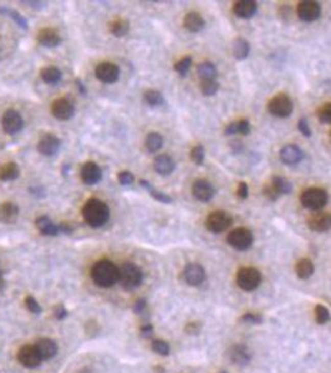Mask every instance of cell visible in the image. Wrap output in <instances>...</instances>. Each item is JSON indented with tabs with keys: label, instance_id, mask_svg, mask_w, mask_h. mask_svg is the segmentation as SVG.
<instances>
[{
	"label": "cell",
	"instance_id": "11a10c76",
	"mask_svg": "<svg viewBox=\"0 0 331 373\" xmlns=\"http://www.w3.org/2000/svg\"><path fill=\"white\" fill-rule=\"evenodd\" d=\"M145 309H146V302H145L144 300L137 301L136 305H135V311H136V312H138V314H141V312L144 311Z\"/></svg>",
	"mask_w": 331,
	"mask_h": 373
},
{
	"label": "cell",
	"instance_id": "94428289",
	"mask_svg": "<svg viewBox=\"0 0 331 373\" xmlns=\"http://www.w3.org/2000/svg\"><path fill=\"white\" fill-rule=\"evenodd\" d=\"M3 285H4V280H3V277H2V274H0V290H2V288H3Z\"/></svg>",
	"mask_w": 331,
	"mask_h": 373
},
{
	"label": "cell",
	"instance_id": "f907efd6",
	"mask_svg": "<svg viewBox=\"0 0 331 373\" xmlns=\"http://www.w3.org/2000/svg\"><path fill=\"white\" fill-rule=\"evenodd\" d=\"M237 194H238V197L241 198V199H245V198L248 197V194H249V189H248L247 183L244 182L239 183L238 189H237Z\"/></svg>",
	"mask_w": 331,
	"mask_h": 373
},
{
	"label": "cell",
	"instance_id": "680465c9",
	"mask_svg": "<svg viewBox=\"0 0 331 373\" xmlns=\"http://www.w3.org/2000/svg\"><path fill=\"white\" fill-rule=\"evenodd\" d=\"M25 4L30 5V7L33 8H36V9H41L42 7H45V3H40V2H24Z\"/></svg>",
	"mask_w": 331,
	"mask_h": 373
},
{
	"label": "cell",
	"instance_id": "7402d4cb",
	"mask_svg": "<svg viewBox=\"0 0 331 373\" xmlns=\"http://www.w3.org/2000/svg\"><path fill=\"white\" fill-rule=\"evenodd\" d=\"M19 206L11 202H5L0 205V222L14 224L19 218Z\"/></svg>",
	"mask_w": 331,
	"mask_h": 373
},
{
	"label": "cell",
	"instance_id": "7a4b0ae2",
	"mask_svg": "<svg viewBox=\"0 0 331 373\" xmlns=\"http://www.w3.org/2000/svg\"><path fill=\"white\" fill-rule=\"evenodd\" d=\"M91 277L96 285L111 288L119 281V268L110 260H100L92 266Z\"/></svg>",
	"mask_w": 331,
	"mask_h": 373
},
{
	"label": "cell",
	"instance_id": "91938a15",
	"mask_svg": "<svg viewBox=\"0 0 331 373\" xmlns=\"http://www.w3.org/2000/svg\"><path fill=\"white\" fill-rule=\"evenodd\" d=\"M76 84H78V88H80V90H81L82 94L86 92V91H85V88H84V86H82V84H81V81H79V80H76Z\"/></svg>",
	"mask_w": 331,
	"mask_h": 373
},
{
	"label": "cell",
	"instance_id": "3957f363",
	"mask_svg": "<svg viewBox=\"0 0 331 373\" xmlns=\"http://www.w3.org/2000/svg\"><path fill=\"white\" fill-rule=\"evenodd\" d=\"M119 281L126 290H133L142 284L144 274L136 264L124 263L119 269Z\"/></svg>",
	"mask_w": 331,
	"mask_h": 373
},
{
	"label": "cell",
	"instance_id": "603a6c76",
	"mask_svg": "<svg viewBox=\"0 0 331 373\" xmlns=\"http://www.w3.org/2000/svg\"><path fill=\"white\" fill-rule=\"evenodd\" d=\"M153 168L161 176H168V174H171L175 171V160L171 158L170 156H167V154H161V156L156 157L155 160H153Z\"/></svg>",
	"mask_w": 331,
	"mask_h": 373
},
{
	"label": "cell",
	"instance_id": "d6986e66",
	"mask_svg": "<svg viewBox=\"0 0 331 373\" xmlns=\"http://www.w3.org/2000/svg\"><path fill=\"white\" fill-rule=\"evenodd\" d=\"M102 178L101 168L95 162H86L81 168V179L85 184L93 185Z\"/></svg>",
	"mask_w": 331,
	"mask_h": 373
},
{
	"label": "cell",
	"instance_id": "52a82bcc",
	"mask_svg": "<svg viewBox=\"0 0 331 373\" xmlns=\"http://www.w3.org/2000/svg\"><path fill=\"white\" fill-rule=\"evenodd\" d=\"M262 281L261 272L256 270L255 268H242L237 275V283L238 286L244 291H253L259 286Z\"/></svg>",
	"mask_w": 331,
	"mask_h": 373
},
{
	"label": "cell",
	"instance_id": "f35d334b",
	"mask_svg": "<svg viewBox=\"0 0 331 373\" xmlns=\"http://www.w3.org/2000/svg\"><path fill=\"white\" fill-rule=\"evenodd\" d=\"M219 90V84L216 80H203L201 82V91L204 96H215Z\"/></svg>",
	"mask_w": 331,
	"mask_h": 373
},
{
	"label": "cell",
	"instance_id": "e7e4bbea",
	"mask_svg": "<svg viewBox=\"0 0 331 373\" xmlns=\"http://www.w3.org/2000/svg\"><path fill=\"white\" fill-rule=\"evenodd\" d=\"M330 137H331V134H330Z\"/></svg>",
	"mask_w": 331,
	"mask_h": 373
},
{
	"label": "cell",
	"instance_id": "30bf717a",
	"mask_svg": "<svg viewBox=\"0 0 331 373\" xmlns=\"http://www.w3.org/2000/svg\"><path fill=\"white\" fill-rule=\"evenodd\" d=\"M310 230L316 233H325L331 230V213L329 212H316L309 215L306 220Z\"/></svg>",
	"mask_w": 331,
	"mask_h": 373
},
{
	"label": "cell",
	"instance_id": "9a60e30c",
	"mask_svg": "<svg viewBox=\"0 0 331 373\" xmlns=\"http://www.w3.org/2000/svg\"><path fill=\"white\" fill-rule=\"evenodd\" d=\"M192 194L199 202H209L213 199L216 194L215 186L210 184L208 180L205 179H198L193 183L192 185Z\"/></svg>",
	"mask_w": 331,
	"mask_h": 373
},
{
	"label": "cell",
	"instance_id": "ac0fdd59",
	"mask_svg": "<svg viewBox=\"0 0 331 373\" xmlns=\"http://www.w3.org/2000/svg\"><path fill=\"white\" fill-rule=\"evenodd\" d=\"M61 146V141L54 134H46L42 137L38 143V151L40 154L45 157H51L56 154V152L60 149Z\"/></svg>",
	"mask_w": 331,
	"mask_h": 373
},
{
	"label": "cell",
	"instance_id": "7dc6e473",
	"mask_svg": "<svg viewBox=\"0 0 331 373\" xmlns=\"http://www.w3.org/2000/svg\"><path fill=\"white\" fill-rule=\"evenodd\" d=\"M25 304H27V308L29 309V311L33 312V314H40L41 312L39 302L33 296H28L25 298Z\"/></svg>",
	"mask_w": 331,
	"mask_h": 373
},
{
	"label": "cell",
	"instance_id": "e0dca14e",
	"mask_svg": "<svg viewBox=\"0 0 331 373\" xmlns=\"http://www.w3.org/2000/svg\"><path fill=\"white\" fill-rule=\"evenodd\" d=\"M280 159L288 166H294L304 159V152L296 145H287L280 149Z\"/></svg>",
	"mask_w": 331,
	"mask_h": 373
},
{
	"label": "cell",
	"instance_id": "ffe728a7",
	"mask_svg": "<svg viewBox=\"0 0 331 373\" xmlns=\"http://www.w3.org/2000/svg\"><path fill=\"white\" fill-rule=\"evenodd\" d=\"M36 39H38L39 44L45 48H55L61 42V36L53 28H44L39 30Z\"/></svg>",
	"mask_w": 331,
	"mask_h": 373
},
{
	"label": "cell",
	"instance_id": "ee69618b",
	"mask_svg": "<svg viewBox=\"0 0 331 373\" xmlns=\"http://www.w3.org/2000/svg\"><path fill=\"white\" fill-rule=\"evenodd\" d=\"M152 349L156 352V354L163 355V356H167L168 354H170V346H168L164 341H161V340L153 341Z\"/></svg>",
	"mask_w": 331,
	"mask_h": 373
},
{
	"label": "cell",
	"instance_id": "cb8c5ba5",
	"mask_svg": "<svg viewBox=\"0 0 331 373\" xmlns=\"http://www.w3.org/2000/svg\"><path fill=\"white\" fill-rule=\"evenodd\" d=\"M36 349H38L40 357L41 360H49V358H53L54 356L58 352V346L50 338H41L36 342Z\"/></svg>",
	"mask_w": 331,
	"mask_h": 373
},
{
	"label": "cell",
	"instance_id": "484cf974",
	"mask_svg": "<svg viewBox=\"0 0 331 373\" xmlns=\"http://www.w3.org/2000/svg\"><path fill=\"white\" fill-rule=\"evenodd\" d=\"M184 28L191 33H199L204 28L205 21L198 13H188L183 20Z\"/></svg>",
	"mask_w": 331,
	"mask_h": 373
},
{
	"label": "cell",
	"instance_id": "f546056e",
	"mask_svg": "<svg viewBox=\"0 0 331 373\" xmlns=\"http://www.w3.org/2000/svg\"><path fill=\"white\" fill-rule=\"evenodd\" d=\"M164 139L158 132H151V133L147 134L146 139H145V146H146V149L151 153H156L159 149L163 147Z\"/></svg>",
	"mask_w": 331,
	"mask_h": 373
},
{
	"label": "cell",
	"instance_id": "5b68a950",
	"mask_svg": "<svg viewBox=\"0 0 331 373\" xmlns=\"http://www.w3.org/2000/svg\"><path fill=\"white\" fill-rule=\"evenodd\" d=\"M293 110L294 105L292 99L285 94H278L268 103V111L273 116L280 117V119H285V117L290 116Z\"/></svg>",
	"mask_w": 331,
	"mask_h": 373
},
{
	"label": "cell",
	"instance_id": "44dd1931",
	"mask_svg": "<svg viewBox=\"0 0 331 373\" xmlns=\"http://www.w3.org/2000/svg\"><path fill=\"white\" fill-rule=\"evenodd\" d=\"M233 11L238 18L250 19L258 11V4L253 0H241L234 4Z\"/></svg>",
	"mask_w": 331,
	"mask_h": 373
},
{
	"label": "cell",
	"instance_id": "b9f144b4",
	"mask_svg": "<svg viewBox=\"0 0 331 373\" xmlns=\"http://www.w3.org/2000/svg\"><path fill=\"white\" fill-rule=\"evenodd\" d=\"M191 65H192V57L185 56L182 60H179V61L175 65V70L181 75V76H185L188 71H190Z\"/></svg>",
	"mask_w": 331,
	"mask_h": 373
},
{
	"label": "cell",
	"instance_id": "5bb4252c",
	"mask_svg": "<svg viewBox=\"0 0 331 373\" xmlns=\"http://www.w3.org/2000/svg\"><path fill=\"white\" fill-rule=\"evenodd\" d=\"M19 362L27 368H35L41 363V357H40L38 349L35 346L25 345L19 349L18 352Z\"/></svg>",
	"mask_w": 331,
	"mask_h": 373
},
{
	"label": "cell",
	"instance_id": "1f68e13d",
	"mask_svg": "<svg viewBox=\"0 0 331 373\" xmlns=\"http://www.w3.org/2000/svg\"><path fill=\"white\" fill-rule=\"evenodd\" d=\"M139 184H141L145 189H146L148 193L151 194V197L155 198V199L158 200V202L164 203V204H170V203H172V198L168 196V194L163 193V192L157 191V189L153 188L152 184H151L150 182H147V180L141 179V180H139Z\"/></svg>",
	"mask_w": 331,
	"mask_h": 373
},
{
	"label": "cell",
	"instance_id": "7c38bea8",
	"mask_svg": "<svg viewBox=\"0 0 331 373\" xmlns=\"http://www.w3.org/2000/svg\"><path fill=\"white\" fill-rule=\"evenodd\" d=\"M95 75L104 84H115L120 77V68L112 62H101L96 66Z\"/></svg>",
	"mask_w": 331,
	"mask_h": 373
},
{
	"label": "cell",
	"instance_id": "f1b7e54d",
	"mask_svg": "<svg viewBox=\"0 0 331 373\" xmlns=\"http://www.w3.org/2000/svg\"><path fill=\"white\" fill-rule=\"evenodd\" d=\"M250 53V45L247 40L235 39L232 42V54L237 60H245Z\"/></svg>",
	"mask_w": 331,
	"mask_h": 373
},
{
	"label": "cell",
	"instance_id": "e575fe53",
	"mask_svg": "<svg viewBox=\"0 0 331 373\" xmlns=\"http://www.w3.org/2000/svg\"><path fill=\"white\" fill-rule=\"evenodd\" d=\"M130 30V22L125 19H115L110 22V31L117 37L125 36Z\"/></svg>",
	"mask_w": 331,
	"mask_h": 373
},
{
	"label": "cell",
	"instance_id": "d6a6232c",
	"mask_svg": "<svg viewBox=\"0 0 331 373\" xmlns=\"http://www.w3.org/2000/svg\"><path fill=\"white\" fill-rule=\"evenodd\" d=\"M295 271H296V275H298L300 279H304V280L309 279L314 272V264L312 263V260H309L305 258V259L299 260L298 263H296Z\"/></svg>",
	"mask_w": 331,
	"mask_h": 373
},
{
	"label": "cell",
	"instance_id": "7bdbcfd3",
	"mask_svg": "<svg viewBox=\"0 0 331 373\" xmlns=\"http://www.w3.org/2000/svg\"><path fill=\"white\" fill-rule=\"evenodd\" d=\"M318 117L322 123H330L331 125V103H325L322 107L319 108Z\"/></svg>",
	"mask_w": 331,
	"mask_h": 373
},
{
	"label": "cell",
	"instance_id": "6f0895ef",
	"mask_svg": "<svg viewBox=\"0 0 331 373\" xmlns=\"http://www.w3.org/2000/svg\"><path fill=\"white\" fill-rule=\"evenodd\" d=\"M141 331H142V334H144L145 337H148V336L152 335L153 329H152V326L150 325V323H147V325H145L144 327H142Z\"/></svg>",
	"mask_w": 331,
	"mask_h": 373
},
{
	"label": "cell",
	"instance_id": "8fae6325",
	"mask_svg": "<svg viewBox=\"0 0 331 373\" xmlns=\"http://www.w3.org/2000/svg\"><path fill=\"white\" fill-rule=\"evenodd\" d=\"M298 15L305 22L315 21L321 15V5L314 0H305L299 3Z\"/></svg>",
	"mask_w": 331,
	"mask_h": 373
},
{
	"label": "cell",
	"instance_id": "2e32d148",
	"mask_svg": "<svg viewBox=\"0 0 331 373\" xmlns=\"http://www.w3.org/2000/svg\"><path fill=\"white\" fill-rule=\"evenodd\" d=\"M185 283L191 286H198L205 279V271L203 266L199 264H188L183 271Z\"/></svg>",
	"mask_w": 331,
	"mask_h": 373
},
{
	"label": "cell",
	"instance_id": "f5cc1de1",
	"mask_svg": "<svg viewBox=\"0 0 331 373\" xmlns=\"http://www.w3.org/2000/svg\"><path fill=\"white\" fill-rule=\"evenodd\" d=\"M225 136H233V134L238 133V123L237 122H232L227 126L224 131Z\"/></svg>",
	"mask_w": 331,
	"mask_h": 373
},
{
	"label": "cell",
	"instance_id": "d4e9b609",
	"mask_svg": "<svg viewBox=\"0 0 331 373\" xmlns=\"http://www.w3.org/2000/svg\"><path fill=\"white\" fill-rule=\"evenodd\" d=\"M229 357L235 364H239V366H245V364L249 363L252 356H250V352L248 351V348L245 346L235 345L230 348Z\"/></svg>",
	"mask_w": 331,
	"mask_h": 373
},
{
	"label": "cell",
	"instance_id": "836d02e7",
	"mask_svg": "<svg viewBox=\"0 0 331 373\" xmlns=\"http://www.w3.org/2000/svg\"><path fill=\"white\" fill-rule=\"evenodd\" d=\"M197 73L203 80H216V77L218 76V70H217L216 66L208 61L199 64L197 67Z\"/></svg>",
	"mask_w": 331,
	"mask_h": 373
},
{
	"label": "cell",
	"instance_id": "bcb514c9",
	"mask_svg": "<svg viewBox=\"0 0 331 373\" xmlns=\"http://www.w3.org/2000/svg\"><path fill=\"white\" fill-rule=\"evenodd\" d=\"M117 178H119V182L121 183L122 185H130L135 182V177H133V174L131 173V172H127V171L120 172Z\"/></svg>",
	"mask_w": 331,
	"mask_h": 373
},
{
	"label": "cell",
	"instance_id": "6da1fadb",
	"mask_svg": "<svg viewBox=\"0 0 331 373\" xmlns=\"http://www.w3.org/2000/svg\"><path fill=\"white\" fill-rule=\"evenodd\" d=\"M82 217L90 226L100 228L110 219V209H108L106 203L102 202V200L91 198L85 203L84 208H82Z\"/></svg>",
	"mask_w": 331,
	"mask_h": 373
},
{
	"label": "cell",
	"instance_id": "db71d44e",
	"mask_svg": "<svg viewBox=\"0 0 331 373\" xmlns=\"http://www.w3.org/2000/svg\"><path fill=\"white\" fill-rule=\"evenodd\" d=\"M66 315H67V311H66V309L64 308V306L60 305V306H58V308H56V310H55L56 318L61 320V318H64L65 316H66Z\"/></svg>",
	"mask_w": 331,
	"mask_h": 373
},
{
	"label": "cell",
	"instance_id": "277c9868",
	"mask_svg": "<svg viewBox=\"0 0 331 373\" xmlns=\"http://www.w3.org/2000/svg\"><path fill=\"white\" fill-rule=\"evenodd\" d=\"M300 200L304 208L313 212H318L327 204L329 194L321 188H309L301 194Z\"/></svg>",
	"mask_w": 331,
	"mask_h": 373
},
{
	"label": "cell",
	"instance_id": "816d5d0a",
	"mask_svg": "<svg viewBox=\"0 0 331 373\" xmlns=\"http://www.w3.org/2000/svg\"><path fill=\"white\" fill-rule=\"evenodd\" d=\"M242 320L245 321V322H248V323H259L262 321V317L259 316V315H255V314H247L242 317Z\"/></svg>",
	"mask_w": 331,
	"mask_h": 373
},
{
	"label": "cell",
	"instance_id": "74e56055",
	"mask_svg": "<svg viewBox=\"0 0 331 373\" xmlns=\"http://www.w3.org/2000/svg\"><path fill=\"white\" fill-rule=\"evenodd\" d=\"M0 14H3V15L9 16V18L13 19L14 21H15L16 24L19 25L20 28L28 29V21H27V19H25L22 15H20V14L16 10L10 9V8H7V7H2V8H0Z\"/></svg>",
	"mask_w": 331,
	"mask_h": 373
},
{
	"label": "cell",
	"instance_id": "f6af8a7d",
	"mask_svg": "<svg viewBox=\"0 0 331 373\" xmlns=\"http://www.w3.org/2000/svg\"><path fill=\"white\" fill-rule=\"evenodd\" d=\"M263 194H264L265 197L268 198V199L270 200V202H275V200L278 199L279 197H280V196H279L278 192H276V189L274 188V185L272 184V182L268 183V184L264 185Z\"/></svg>",
	"mask_w": 331,
	"mask_h": 373
},
{
	"label": "cell",
	"instance_id": "8d00e7d4",
	"mask_svg": "<svg viewBox=\"0 0 331 373\" xmlns=\"http://www.w3.org/2000/svg\"><path fill=\"white\" fill-rule=\"evenodd\" d=\"M144 99L147 105L152 106V107H157V106L164 105V97L159 91L156 90H148L145 92Z\"/></svg>",
	"mask_w": 331,
	"mask_h": 373
},
{
	"label": "cell",
	"instance_id": "60d3db41",
	"mask_svg": "<svg viewBox=\"0 0 331 373\" xmlns=\"http://www.w3.org/2000/svg\"><path fill=\"white\" fill-rule=\"evenodd\" d=\"M315 318H316V321H318V323L324 325V323L329 322L330 321V318H331L330 311L325 308V306L318 305L315 308Z\"/></svg>",
	"mask_w": 331,
	"mask_h": 373
},
{
	"label": "cell",
	"instance_id": "4316f807",
	"mask_svg": "<svg viewBox=\"0 0 331 373\" xmlns=\"http://www.w3.org/2000/svg\"><path fill=\"white\" fill-rule=\"evenodd\" d=\"M35 224L36 228H38L44 235H51V237H53V235L60 233L59 225H56V224L54 223L49 217H46V215H41V217H39L38 219H36Z\"/></svg>",
	"mask_w": 331,
	"mask_h": 373
},
{
	"label": "cell",
	"instance_id": "6125c7cd",
	"mask_svg": "<svg viewBox=\"0 0 331 373\" xmlns=\"http://www.w3.org/2000/svg\"><path fill=\"white\" fill-rule=\"evenodd\" d=\"M84 373H91V372H90V371H85Z\"/></svg>",
	"mask_w": 331,
	"mask_h": 373
},
{
	"label": "cell",
	"instance_id": "d590c367",
	"mask_svg": "<svg viewBox=\"0 0 331 373\" xmlns=\"http://www.w3.org/2000/svg\"><path fill=\"white\" fill-rule=\"evenodd\" d=\"M272 184L274 185V188L276 189V192L279 193V196H287V194H290L293 192L292 183L282 177L274 176L272 178Z\"/></svg>",
	"mask_w": 331,
	"mask_h": 373
},
{
	"label": "cell",
	"instance_id": "8992f818",
	"mask_svg": "<svg viewBox=\"0 0 331 373\" xmlns=\"http://www.w3.org/2000/svg\"><path fill=\"white\" fill-rule=\"evenodd\" d=\"M233 223V218L228 212L216 211L210 213L205 220V226L212 233H223Z\"/></svg>",
	"mask_w": 331,
	"mask_h": 373
},
{
	"label": "cell",
	"instance_id": "9f6ffc18",
	"mask_svg": "<svg viewBox=\"0 0 331 373\" xmlns=\"http://www.w3.org/2000/svg\"><path fill=\"white\" fill-rule=\"evenodd\" d=\"M232 145V149L234 153H238V152H241L242 149H243V143H241L239 141H234L233 143H230Z\"/></svg>",
	"mask_w": 331,
	"mask_h": 373
},
{
	"label": "cell",
	"instance_id": "c3c4849f",
	"mask_svg": "<svg viewBox=\"0 0 331 373\" xmlns=\"http://www.w3.org/2000/svg\"><path fill=\"white\" fill-rule=\"evenodd\" d=\"M299 131L301 132V134H304L305 137H310L312 136V130L309 127V123H308V120L305 117L299 120V125H298Z\"/></svg>",
	"mask_w": 331,
	"mask_h": 373
},
{
	"label": "cell",
	"instance_id": "9c48e42d",
	"mask_svg": "<svg viewBox=\"0 0 331 373\" xmlns=\"http://www.w3.org/2000/svg\"><path fill=\"white\" fill-rule=\"evenodd\" d=\"M2 127L5 133L14 134L19 133L24 127V120H22L21 114L15 110H8L4 112L2 117Z\"/></svg>",
	"mask_w": 331,
	"mask_h": 373
},
{
	"label": "cell",
	"instance_id": "be15d7a7",
	"mask_svg": "<svg viewBox=\"0 0 331 373\" xmlns=\"http://www.w3.org/2000/svg\"><path fill=\"white\" fill-rule=\"evenodd\" d=\"M222 373H225V372H222Z\"/></svg>",
	"mask_w": 331,
	"mask_h": 373
},
{
	"label": "cell",
	"instance_id": "83f0119b",
	"mask_svg": "<svg viewBox=\"0 0 331 373\" xmlns=\"http://www.w3.org/2000/svg\"><path fill=\"white\" fill-rule=\"evenodd\" d=\"M20 176V168L15 162H8L0 167V180L11 182L18 179Z\"/></svg>",
	"mask_w": 331,
	"mask_h": 373
},
{
	"label": "cell",
	"instance_id": "4fadbf2b",
	"mask_svg": "<svg viewBox=\"0 0 331 373\" xmlns=\"http://www.w3.org/2000/svg\"><path fill=\"white\" fill-rule=\"evenodd\" d=\"M51 113L59 121H68L71 117L75 113V107L74 105L68 101L67 99H61L55 100L51 105Z\"/></svg>",
	"mask_w": 331,
	"mask_h": 373
},
{
	"label": "cell",
	"instance_id": "ba28073f",
	"mask_svg": "<svg viewBox=\"0 0 331 373\" xmlns=\"http://www.w3.org/2000/svg\"><path fill=\"white\" fill-rule=\"evenodd\" d=\"M228 243L239 251L248 250L253 245L254 238L252 231L247 228H237L228 234Z\"/></svg>",
	"mask_w": 331,
	"mask_h": 373
},
{
	"label": "cell",
	"instance_id": "ab89813d",
	"mask_svg": "<svg viewBox=\"0 0 331 373\" xmlns=\"http://www.w3.org/2000/svg\"><path fill=\"white\" fill-rule=\"evenodd\" d=\"M204 157H205V151L202 145L196 146V147H193L192 151H191V159H192L197 166L203 165Z\"/></svg>",
	"mask_w": 331,
	"mask_h": 373
},
{
	"label": "cell",
	"instance_id": "4dcf8cb0",
	"mask_svg": "<svg viewBox=\"0 0 331 373\" xmlns=\"http://www.w3.org/2000/svg\"><path fill=\"white\" fill-rule=\"evenodd\" d=\"M40 76H41L42 81L48 85H56L61 80L62 74L61 71L59 70L58 67H54V66H49V67H44L40 73Z\"/></svg>",
	"mask_w": 331,
	"mask_h": 373
},
{
	"label": "cell",
	"instance_id": "681fc988",
	"mask_svg": "<svg viewBox=\"0 0 331 373\" xmlns=\"http://www.w3.org/2000/svg\"><path fill=\"white\" fill-rule=\"evenodd\" d=\"M238 123V133H241L242 136H247L250 132V123L248 120H241V121L237 122Z\"/></svg>",
	"mask_w": 331,
	"mask_h": 373
}]
</instances>
